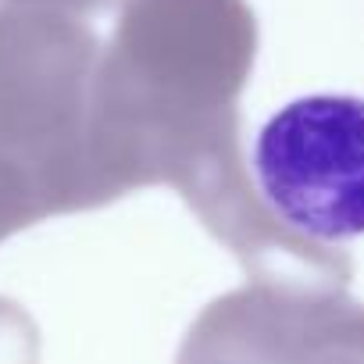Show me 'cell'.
I'll use <instances>...</instances> for the list:
<instances>
[{"label":"cell","instance_id":"1","mask_svg":"<svg viewBox=\"0 0 364 364\" xmlns=\"http://www.w3.org/2000/svg\"><path fill=\"white\" fill-rule=\"evenodd\" d=\"M93 33L68 11L0 4V154H8L50 211L82 204V86Z\"/></svg>","mask_w":364,"mask_h":364},{"label":"cell","instance_id":"2","mask_svg":"<svg viewBox=\"0 0 364 364\" xmlns=\"http://www.w3.org/2000/svg\"><path fill=\"white\" fill-rule=\"evenodd\" d=\"M254 182L272 215L314 243L364 236V97L311 93L279 107L254 139Z\"/></svg>","mask_w":364,"mask_h":364},{"label":"cell","instance_id":"3","mask_svg":"<svg viewBox=\"0 0 364 364\" xmlns=\"http://www.w3.org/2000/svg\"><path fill=\"white\" fill-rule=\"evenodd\" d=\"M47 215V204L36 190V182L8 157L0 154V240H8L15 229Z\"/></svg>","mask_w":364,"mask_h":364},{"label":"cell","instance_id":"4","mask_svg":"<svg viewBox=\"0 0 364 364\" xmlns=\"http://www.w3.org/2000/svg\"><path fill=\"white\" fill-rule=\"evenodd\" d=\"M36 332L18 304L0 300V364H33Z\"/></svg>","mask_w":364,"mask_h":364},{"label":"cell","instance_id":"5","mask_svg":"<svg viewBox=\"0 0 364 364\" xmlns=\"http://www.w3.org/2000/svg\"><path fill=\"white\" fill-rule=\"evenodd\" d=\"M8 4H33V8H54V11H68V15H82V11H100L111 0H8Z\"/></svg>","mask_w":364,"mask_h":364}]
</instances>
